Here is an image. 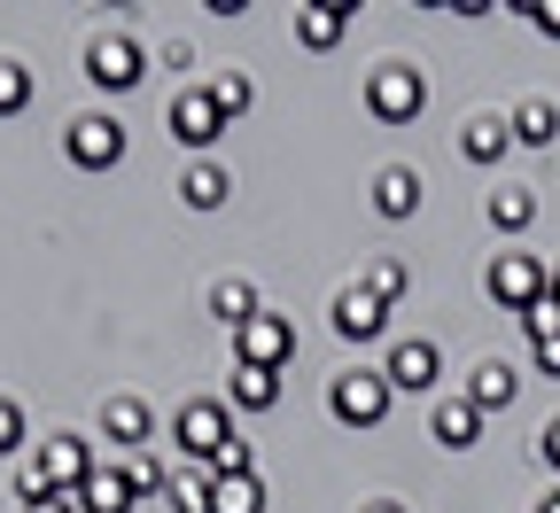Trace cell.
I'll use <instances>...</instances> for the list:
<instances>
[{"instance_id": "7", "label": "cell", "mask_w": 560, "mask_h": 513, "mask_svg": "<svg viewBox=\"0 0 560 513\" xmlns=\"http://www.w3.org/2000/svg\"><path fill=\"white\" fill-rule=\"evenodd\" d=\"M234 342H242V365H265V374H280V365L296 358V327L280 319V312H257Z\"/></svg>"}, {"instance_id": "2", "label": "cell", "mask_w": 560, "mask_h": 513, "mask_svg": "<svg viewBox=\"0 0 560 513\" xmlns=\"http://www.w3.org/2000/svg\"><path fill=\"white\" fill-rule=\"evenodd\" d=\"M389 382L382 374H366V365H342V374L327 382V405H335V420H350V428H382V412H389Z\"/></svg>"}, {"instance_id": "10", "label": "cell", "mask_w": 560, "mask_h": 513, "mask_svg": "<svg viewBox=\"0 0 560 513\" xmlns=\"http://www.w3.org/2000/svg\"><path fill=\"white\" fill-rule=\"evenodd\" d=\"M39 475L62 490V498H79L94 482V452L79 444V435H55V444H39Z\"/></svg>"}, {"instance_id": "24", "label": "cell", "mask_w": 560, "mask_h": 513, "mask_svg": "<svg viewBox=\"0 0 560 513\" xmlns=\"http://www.w3.org/2000/svg\"><path fill=\"white\" fill-rule=\"evenodd\" d=\"M529 218H537V195L529 187H499V195H490V226H499V234H522Z\"/></svg>"}, {"instance_id": "3", "label": "cell", "mask_w": 560, "mask_h": 513, "mask_svg": "<svg viewBox=\"0 0 560 513\" xmlns=\"http://www.w3.org/2000/svg\"><path fill=\"white\" fill-rule=\"evenodd\" d=\"M172 444L195 459V467H210L226 444H234V420H226V405H210V397H195V405H179V420H172Z\"/></svg>"}, {"instance_id": "26", "label": "cell", "mask_w": 560, "mask_h": 513, "mask_svg": "<svg viewBox=\"0 0 560 513\" xmlns=\"http://www.w3.org/2000/svg\"><path fill=\"white\" fill-rule=\"evenodd\" d=\"M210 102H219V117H226V125H234V117H242V109H249V102H257V86H249V79H242V70H226V79H210Z\"/></svg>"}, {"instance_id": "21", "label": "cell", "mask_w": 560, "mask_h": 513, "mask_svg": "<svg viewBox=\"0 0 560 513\" xmlns=\"http://www.w3.org/2000/svg\"><path fill=\"white\" fill-rule=\"evenodd\" d=\"M436 444H452V452H467V444H482V412H475L467 397H452V405H436Z\"/></svg>"}, {"instance_id": "27", "label": "cell", "mask_w": 560, "mask_h": 513, "mask_svg": "<svg viewBox=\"0 0 560 513\" xmlns=\"http://www.w3.org/2000/svg\"><path fill=\"white\" fill-rule=\"evenodd\" d=\"M32 102V70L24 62H0V117H16Z\"/></svg>"}, {"instance_id": "12", "label": "cell", "mask_w": 560, "mask_h": 513, "mask_svg": "<svg viewBox=\"0 0 560 513\" xmlns=\"http://www.w3.org/2000/svg\"><path fill=\"white\" fill-rule=\"evenodd\" d=\"M514 389H522V382H514V365H506V358H482L475 374H467V405H475L482 420H490V412H506Z\"/></svg>"}, {"instance_id": "11", "label": "cell", "mask_w": 560, "mask_h": 513, "mask_svg": "<svg viewBox=\"0 0 560 513\" xmlns=\"http://www.w3.org/2000/svg\"><path fill=\"white\" fill-rule=\"evenodd\" d=\"M436 374H444V358H436V342H429V335L397 342V350H389V365H382V382H389V389H429Z\"/></svg>"}, {"instance_id": "6", "label": "cell", "mask_w": 560, "mask_h": 513, "mask_svg": "<svg viewBox=\"0 0 560 513\" xmlns=\"http://www.w3.org/2000/svg\"><path fill=\"white\" fill-rule=\"evenodd\" d=\"M62 149H70V164H79V172H117V164H125V125H117V117H79Z\"/></svg>"}, {"instance_id": "8", "label": "cell", "mask_w": 560, "mask_h": 513, "mask_svg": "<svg viewBox=\"0 0 560 513\" xmlns=\"http://www.w3.org/2000/svg\"><path fill=\"white\" fill-rule=\"evenodd\" d=\"M219 132H226V117H219V102H210V86H187L172 102V140L179 149H210Z\"/></svg>"}, {"instance_id": "30", "label": "cell", "mask_w": 560, "mask_h": 513, "mask_svg": "<svg viewBox=\"0 0 560 513\" xmlns=\"http://www.w3.org/2000/svg\"><path fill=\"white\" fill-rule=\"evenodd\" d=\"M125 475H132V490H140V498H149V490H164V459H156V452H140Z\"/></svg>"}, {"instance_id": "28", "label": "cell", "mask_w": 560, "mask_h": 513, "mask_svg": "<svg viewBox=\"0 0 560 513\" xmlns=\"http://www.w3.org/2000/svg\"><path fill=\"white\" fill-rule=\"evenodd\" d=\"M522 335H529V342H560V304H552V296L529 304V312H522Z\"/></svg>"}, {"instance_id": "23", "label": "cell", "mask_w": 560, "mask_h": 513, "mask_svg": "<svg viewBox=\"0 0 560 513\" xmlns=\"http://www.w3.org/2000/svg\"><path fill=\"white\" fill-rule=\"evenodd\" d=\"M552 132H560V109L529 94V102L514 109V140H522V149H545V140H552Z\"/></svg>"}, {"instance_id": "22", "label": "cell", "mask_w": 560, "mask_h": 513, "mask_svg": "<svg viewBox=\"0 0 560 513\" xmlns=\"http://www.w3.org/2000/svg\"><path fill=\"white\" fill-rule=\"evenodd\" d=\"M210 513H265V482H257V475H226V482H210Z\"/></svg>"}, {"instance_id": "9", "label": "cell", "mask_w": 560, "mask_h": 513, "mask_svg": "<svg viewBox=\"0 0 560 513\" xmlns=\"http://www.w3.org/2000/svg\"><path fill=\"white\" fill-rule=\"evenodd\" d=\"M382 327H389V304L374 296L366 280H359V288H342V296H335V335H342V342H374Z\"/></svg>"}, {"instance_id": "15", "label": "cell", "mask_w": 560, "mask_h": 513, "mask_svg": "<svg viewBox=\"0 0 560 513\" xmlns=\"http://www.w3.org/2000/svg\"><path fill=\"white\" fill-rule=\"evenodd\" d=\"M226 405H242V412H272V405H280V374H265V365H242V358H234Z\"/></svg>"}, {"instance_id": "33", "label": "cell", "mask_w": 560, "mask_h": 513, "mask_svg": "<svg viewBox=\"0 0 560 513\" xmlns=\"http://www.w3.org/2000/svg\"><path fill=\"white\" fill-rule=\"evenodd\" d=\"M529 16H537V32H552V39H560V0H545V9H529Z\"/></svg>"}, {"instance_id": "34", "label": "cell", "mask_w": 560, "mask_h": 513, "mask_svg": "<svg viewBox=\"0 0 560 513\" xmlns=\"http://www.w3.org/2000/svg\"><path fill=\"white\" fill-rule=\"evenodd\" d=\"M24 513H79V498H62V490H55V498H39V505H24Z\"/></svg>"}, {"instance_id": "37", "label": "cell", "mask_w": 560, "mask_h": 513, "mask_svg": "<svg viewBox=\"0 0 560 513\" xmlns=\"http://www.w3.org/2000/svg\"><path fill=\"white\" fill-rule=\"evenodd\" d=\"M537 513H560V490H545V498H537Z\"/></svg>"}, {"instance_id": "1", "label": "cell", "mask_w": 560, "mask_h": 513, "mask_svg": "<svg viewBox=\"0 0 560 513\" xmlns=\"http://www.w3.org/2000/svg\"><path fill=\"white\" fill-rule=\"evenodd\" d=\"M366 109L382 125H412L420 109H429V79H420L412 62H382L374 79H366Z\"/></svg>"}, {"instance_id": "32", "label": "cell", "mask_w": 560, "mask_h": 513, "mask_svg": "<svg viewBox=\"0 0 560 513\" xmlns=\"http://www.w3.org/2000/svg\"><path fill=\"white\" fill-rule=\"evenodd\" d=\"M537 350V374H560V342H529Z\"/></svg>"}, {"instance_id": "31", "label": "cell", "mask_w": 560, "mask_h": 513, "mask_svg": "<svg viewBox=\"0 0 560 513\" xmlns=\"http://www.w3.org/2000/svg\"><path fill=\"white\" fill-rule=\"evenodd\" d=\"M9 452H24V412L0 397V459H9Z\"/></svg>"}, {"instance_id": "36", "label": "cell", "mask_w": 560, "mask_h": 513, "mask_svg": "<svg viewBox=\"0 0 560 513\" xmlns=\"http://www.w3.org/2000/svg\"><path fill=\"white\" fill-rule=\"evenodd\" d=\"M359 513H405V505H397V498H374V505H359Z\"/></svg>"}, {"instance_id": "13", "label": "cell", "mask_w": 560, "mask_h": 513, "mask_svg": "<svg viewBox=\"0 0 560 513\" xmlns=\"http://www.w3.org/2000/svg\"><path fill=\"white\" fill-rule=\"evenodd\" d=\"M132 498H140V490H132L125 467H94V482L79 490V513H132Z\"/></svg>"}, {"instance_id": "17", "label": "cell", "mask_w": 560, "mask_h": 513, "mask_svg": "<svg viewBox=\"0 0 560 513\" xmlns=\"http://www.w3.org/2000/svg\"><path fill=\"white\" fill-rule=\"evenodd\" d=\"M506 140H514V125H499V117H467V125H459V156H467V164H499Z\"/></svg>"}, {"instance_id": "38", "label": "cell", "mask_w": 560, "mask_h": 513, "mask_svg": "<svg viewBox=\"0 0 560 513\" xmlns=\"http://www.w3.org/2000/svg\"><path fill=\"white\" fill-rule=\"evenodd\" d=\"M552 304H560V272H552Z\"/></svg>"}, {"instance_id": "29", "label": "cell", "mask_w": 560, "mask_h": 513, "mask_svg": "<svg viewBox=\"0 0 560 513\" xmlns=\"http://www.w3.org/2000/svg\"><path fill=\"white\" fill-rule=\"evenodd\" d=\"M366 288H374V296H382V304H397V296H405V288H412V272H405V265H397V257H382V265H374V280H366Z\"/></svg>"}, {"instance_id": "5", "label": "cell", "mask_w": 560, "mask_h": 513, "mask_svg": "<svg viewBox=\"0 0 560 513\" xmlns=\"http://www.w3.org/2000/svg\"><path fill=\"white\" fill-rule=\"evenodd\" d=\"M140 70H149V62H140V47H132L125 32H102V39L86 47V79H94L102 94H132Z\"/></svg>"}, {"instance_id": "4", "label": "cell", "mask_w": 560, "mask_h": 513, "mask_svg": "<svg viewBox=\"0 0 560 513\" xmlns=\"http://www.w3.org/2000/svg\"><path fill=\"white\" fill-rule=\"evenodd\" d=\"M490 296H499L506 312H529L552 296V272L529 257V249H506V257H490Z\"/></svg>"}, {"instance_id": "16", "label": "cell", "mask_w": 560, "mask_h": 513, "mask_svg": "<svg viewBox=\"0 0 560 513\" xmlns=\"http://www.w3.org/2000/svg\"><path fill=\"white\" fill-rule=\"evenodd\" d=\"M149 428H156V412L140 397H109L102 405V435H109V444H149Z\"/></svg>"}, {"instance_id": "14", "label": "cell", "mask_w": 560, "mask_h": 513, "mask_svg": "<svg viewBox=\"0 0 560 513\" xmlns=\"http://www.w3.org/2000/svg\"><path fill=\"white\" fill-rule=\"evenodd\" d=\"M226 195H234V172H226V164H210V156L187 164V179H179V202H187V210H219Z\"/></svg>"}, {"instance_id": "20", "label": "cell", "mask_w": 560, "mask_h": 513, "mask_svg": "<svg viewBox=\"0 0 560 513\" xmlns=\"http://www.w3.org/2000/svg\"><path fill=\"white\" fill-rule=\"evenodd\" d=\"M374 210H382V218H412V210H420V172L389 164V172L374 179Z\"/></svg>"}, {"instance_id": "35", "label": "cell", "mask_w": 560, "mask_h": 513, "mask_svg": "<svg viewBox=\"0 0 560 513\" xmlns=\"http://www.w3.org/2000/svg\"><path fill=\"white\" fill-rule=\"evenodd\" d=\"M537 452H545V467H552V475H560V420H552V428H545V444H537Z\"/></svg>"}, {"instance_id": "19", "label": "cell", "mask_w": 560, "mask_h": 513, "mask_svg": "<svg viewBox=\"0 0 560 513\" xmlns=\"http://www.w3.org/2000/svg\"><path fill=\"white\" fill-rule=\"evenodd\" d=\"M210 312H219V319H226V327H234V335H242V327H249V319H257V312H265V304H257V288H249V280H242V272H226V280H219V288H210Z\"/></svg>"}, {"instance_id": "25", "label": "cell", "mask_w": 560, "mask_h": 513, "mask_svg": "<svg viewBox=\"0 0 560 513\" xmlns=\"http://www.w3.org/2000/svg\"><path fill=\"white\" fill-rule=\"evenodd\" d=\"M210 482H219L210 467H195V475H172V482H164V490H172V513H210Z\"/></svg>"}, {"instance_id": "18", "label": "cell", "mask_w": 560, "mask_h": 513, "mask_svg": "<svg viewBox=\"0 0 560 513\" xmlns=\"http://www.w3.org/2000/svg\"><path fill=\"white\" fill-rule=\"evenodd\" d=\"M350 32V9H342V0H312V9H296V39L304 47H335Z\"/></svg>"}]
</instances>
